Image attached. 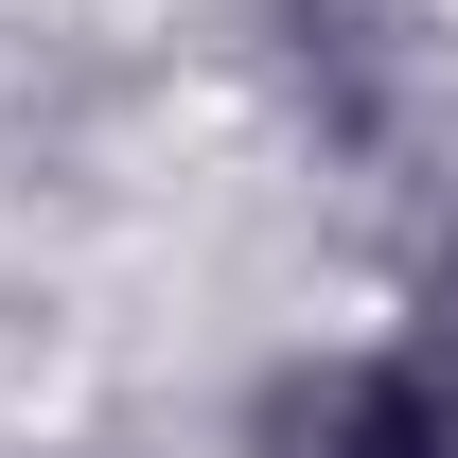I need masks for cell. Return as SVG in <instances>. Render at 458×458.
Listing matches in <instances>:
<instances>
[{"label":"cell","instance_id":"obj_2","mask_svg":"<svg viewBox=\"0 0 458 458\" xmlns=\"http://www.w3.org/2000/svg\"><path fill=\"white\" fill-rule=\"evenodd\" d=\"M265 54H283L300 123L335 159H405L423 106H441V71H423V36H405L388 0H265Z\"/></svg>","mask_w":458,"mask_h":458},{"label":"cell","instance_id":"obj_1","mask_svg":"<svg viewBox=\"0 0 458 458\" xmlns=\"http://www.w3.org/2000/svg\"><path fill=\"white\" fill-rule=\"evenodd\" d=\"M247 458H458V283L388 352H318L247 388Z\"/></svg>","mask_w":458,"mask_h":458}]
</instances>
